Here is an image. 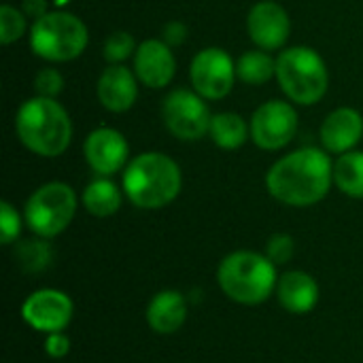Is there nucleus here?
<instances>
[{
    "label": "nucleus",
    "mask_w": 363,
    "mask_h": 363,
    "mask_svg": "<svg viewBox=\"0 0 363 363\" xmlns=\"http://www.w3.org/2000/svg\"><path fill=\"white\" fill-rule=\"evenodd\" d=\"M296 253V242L289 234H274L266 242V255L272 264L283 266L287 264Z\"/></svg>",
    "instance_id": "27"
},
{
    "label": "nucleus",
    "mask_w": 363,
    "mask_h": 363,
    "mask_svg": "<svg viewBox=\"0 0 363 363\" xmlns=\"http://www.w3.org/2000/svg\"><path fill=\"white\" fill-rule=\"evenodd\" d=\"M174 72H177V60L172 55L170 45L157 38H149L136 47L134 74L143 85L162 89L172 81Z\"/></svg>",
    "instance_id": "13"
},
{
    "label": "nucleus",
    "mask_w": 363,
    "mask_h": 363,
    "mask_svg": "<svg viewBox=\"0 0 363 363\" xmlns=\"http://www.w3.org/2000/svg\"><path fill=\"white\" fill-rule=\"evenodd\" d=\"M45 355L51 359H64L70 353V338L64 332L47 334L45 336Z\"/></svg>",
    "instance_id": "29"
},
{
    "label": "nucleus",
    "mask_w": 363,
    "mask_h": 363,
    "mask_svg": "<svg viewBox=\"0 0 363 363\" xmlns=\"http://www.w3.org/2000/svg\"><path fill=\"white\" fill-rule=\"evenodd\" d=\"M334 183V164L321 149L306 147L281 157L266 174L268 194L281 204L304 208L321 202Z\"/></svg>",
    "instance_id": "1"
},
{
    "label": "nucleus",
    "mask_w": 363,
    "mask_h": 363,
    "mask_svg": "<svg viewBox=\"0 0 363 363\" xmlns=\"http://www.w3.org/2000/svg\"><path fill=\"white\" fill-rule=\"evenodd\" d=\"M26 32V15L11 4L0 6V43L11 45Z\"/></svg>",
    "instance_id": "24"
},
{
    "label": "nucleus",
    "mask_w": 363,
    "mask_h": 363,
    "mask_svg": "<svg viewBox=\"0 0 363 363\" xmlns=\"http://www.w3.org/2000/svg\"><path fill=\"white\" fill-rule=\"evenodd\" d=\"M251 138L264 151L287 147L298 132V113L289 102L268 100L251 117Z\"/></svg>",
    "instance_id": "9"
},
{
    "label": "nucleus",
    "mask_w": 363,
    "mask_h": 363,
    "mask_svg": "<svg viewBox=\"0 0 363 363\" xmlns=\"http://www.w3.org/2000/svg\"><path fill=\"white\" fill-rule=\"evenodd\" d=\"M247 30L251 40L264 51L281 49L291 32V21L287 11L274 0L257 2L247 17Z\"/></svg>",
    "instance_id": "12"
},
{
    "label": "nucleus",
    "mask_w": 363,
    "mask_h": 363,
    "mask_svg": "<svg viewBox=\"0 0 363 363\" xmlns=\"http://www.w3.org/2000/svg\"><path fill=\"white\" fill-rule=\"evenodd\" d=\"M185 38H187V26H185V23H181V21H170V23L164 26V38H162V40H164L166 45L179 47V45L185 43Z\"/></svg>",
    "instance_id": "30"
},
{
    "label": "nucleus",
    "mask_w": 363,
    "mask_h": 363,
    "mask_svg": "<svg viewBox=\"0 0 363 363\" xmlns=\"http://www.w3.org/2000/svg\"><path fill=\"white\" fill-rule=\"evenodd\" d=\"M162 117L170 134L179 140H200L208 134L213 119L204 98L198 91L187 89H174L164 98Z\"/></svg>",
    "instance_id": "8"
},
{
    "label": "nucleus",
    "mask_w": 363,
    "mask_h": 363,
    "mask_svg": "<svg viewBox=\"0 0 363 363\" xmlns=\"http://www.w3.org/2000/svg\"><path fill=\"white\" fill-rule=\"evenodd\" d=\"M74 315V304L68 294L60 289H38L32 291L21 304V319L34 332L55 334L64 332Z\"/></svg>",
    "instance_id": "11"
},
{
    "label": "nucleus",
    "mask_w": 363,
    "mask_h": 363,
    "mask_svg": "<svg viewBox=\"0 0 363 363\" xmlns=\"http://www.w3.org/2000/svg\"><path fill=\"white\" fill-rule=\"evenodd\" d=\"M183 185L179 164L157 151L140 153L123 172V194L128 200L145 211L164 208L177 200Z\"/></svg>",
    "instance_id": "2"
},
{
    "label": "nucleus",
    "mask_w": 363,
    "mask_h": 363,
    "mask_svg": "<svg viewBox=\"0 0 363 363\" xmlns=\"http://www.w3.org/2000/svg\"><path fill=\"white\" fill-rule=\"evenodd\" d=\"M21 11H23L26 17H32L34 21L40 19V17H45L49 13L47 11V0H23Z\"/></svg>",
    "instance_id": "31"
},
{
    "label": "nucleus",
    "mask_w": 363,
    "mask_h": 363,
    "mask_svg": "<svg viewBox=\"0 0 363 363\" xmlns=\"http://www.w3.org/2000/svg\"><path fill=\"white\" fill-rule=\"evenodd\" d=\"M89 34L85 23L66 11H53L36 19L30 30L32 51L49 62H68L79 57L87 47Z\"/></svg>",
    "instance_id": "6"
},
{
    "label": "nucleus",
    "mask_w": 363,
    "mask_h": 363,
    "mask_svg": "<svg viewBox=\"0 0 363 363\" xmlns=\"http://www.w3.org/2000/svg\"><path fill=\"white\" fill-rule=\"evenodd\" d=\"M145 319L160 336L177 334L187 321V298L177 289H164L149 300Z\"/></svg>",
    "instance_id": "18"
},
{
    "label": "nucleus",
    "mask_w": 363,
    "mask_h": 363,
    "mask_svg": "<svg viewBox=\"0 0 363 363\" xmlns=\"http://www.w3.org/2000/svg\"><path fill=\"white\" fill-rule=\"evenodd\" d=\"M34 89L43 98H55L64 89V77L55 68H43L34 77Z\"/></svg>",
    "instance_id": "28"
},
{
    "label": "nucleus",
    "mask_w": 363,
    "mask_h": 363,
    "mask_svg": "<svg viewBox=\"0 0 363 363\" xmlns=\"http://www.w3.org/2000/svg\"><path fill=\"white\" fill-rule=\"evenodd\" d=\"M15 259L23 272H43L51 264L53 253H51V247L47 245V238L38 236V238H28V240L17 242Z\"/></svg>",
    "instance_id": "23"
},
{
    "label": "nucleus",
    "mask_w": 363,
    "mask_h": 363,
    "mask_svg": "<svg viewBox=\"0 0 363 363\" xmlns=\"http://www.w3.org/2000/svg\"><path fill=\"white\" fill-rule=\"evenodd\" d=\"M136 74L121 66V64H111L98 79V100L100 104L111 111V113H123L134 106L138 98V85H136Z\"/></svg>",
    "instance_id": "15"
},
{
    "label": "nucleus",
    "mask_w": 363,
    "mask_h": 363,
    "mask_svg": "<svg viewBox=\"0 0 363 363\" xmlns=\"http://www.w3.org/2000/svg\"><path fill=\"white\" fill-rule=\"evenodd\" d=\"M236 74L242 83L249 85H264L272 77H277V60L262 51H247L236 62Z\"/></svg>",
    "instance_id": "22"
},
{
    "label": "nucleus",
    "mask_w": 363,
    "mask_h": 363,
    "mask_svg": "<svg viewBox=\"0 0 363 363\" xmlns=\"http://www.w3.org/2000/svg\"><path fill=\"white\" fill-rule=\"evenodd\" d=\"M362 115L351 106L336 108L334 113L328 115V119L321 125V143H323L325 151H330V153L342 155L347 151H353L355 145L362 140Z\"/></svg>",
    "instance_id": "17"
},
{
    "label": "nucleus",
    "mask_w": 363,
    "mask_h": 363,
    "mask_svg": "<svg viewBox=\"0 0 363 363\" xmlns=\"http://www.w3.org/2000/svg\"><path fill=\"white\" fill-rule=\"evenodd\" d=\"M77 194L62 181L40 185L26 202L23 217L26 225L40 238L60 236L74 219Z\"/></svg>",
    "instance_id": "7"
},
{
    "label": "nucleus",
    "mask_w": 363,
    "mask_h": 363,
    "mask_svg": "<svg viewBox=\"0 0 363 363\" xmlns=\"http://www.w3.org/2000/svg\"><path fill=\"white\" fill-rule=\"evenodd\" d=\"M274 294L279 304L291 315H308L311 311H315L321 298V289L315 277L302 270L281 274Z\"/></svg>",
    "instance_id": "16"
},
{
    "label": "nucleus",
    "mask_w": 363,
    "mask_h": 363,
    "mask_svg": "<svg viewBox=\"0 0 363 363\" xmlns=\"http://www.w3.org/2000/svg\"><path fill=\"white\" fill-rule=\"evenodd\" d=\"M208 134L213 138V143L225 151L238 149L245 145V140L251 136L249 125L245 123V119L236 113H217L211 119V128Z\"/></svg>",
    "instance_id": "20"
},
{
    "label": "nucleus",
    "mask_w": 363,
    "mask_h": 363,
    "mask_svg": "<svg viewBox=\"0 0 363 363\" xmlns=\"http://www.w3.org/2000/svg\"><path fill=\"white\" fill-rule=\"evenodd\" d=\"M189 77H191L194 89L202 98L221 100L232 91L238 74H236V64L228 51L219 47H208V49H202L191 60Z\"/></svg>",
    "instance_id": "10"
},
{
    "label": "nucleus",
    "mask_w": 363,
    "mask_h": 363,
    "mask_svg": "<svg viewBox=\"0 0 363 363\" xmlns=\"http://www.w3.org/2000/svg\"><path fill=\"white\" fill-rule=\"evenodd\" d=\"M136 49V43L132 38V34L128 32H113L106 43H104V57L111 64H121L123 60H128Z\"/></svg>",
    "instance_id": "25"
},
{
    "label": "nucleus",
    "mask_w": 363,
    "mask_h": 363,
    "mask_svg": "<svg viewBox=\"0 0 363 363\" xmlns=\"http://www.w3.org/2000/svg\"><path fill=\"white\" fill-rule=\"evenodd\" d=\"M121 200L123 198H121L119 187L111 179H104V177L91 181L81 196L85 211L94 217H100V219L115 215L121 208Z\"/></svg>",
    "instance_id": "19"
},
{
    "label": "nucleus",
    "mask_w": 363,
    "mask_h": 363,
    "mask_svg": "<svg viewBox=\"0 0 363 363\" xmlns=\"http://www.w3.org/2000/svg\"><path fill=\"white\" fill-rule=\"evenodd\" d=\"M334 183L349 198H363V151H347L334 162Z\"/></svg>",
    "instance_id": "21"
},
{
    "label": "nucleus",
    "mask_w": 363,
    "mask_h": 363,
    "mask_svg": "<svg viewBox=\"0 0 363 363\" xmlns=\"http://www.w3.org/2000/svg\"><path fill=\"white\" fill-rule=\"evenodd\" d=\"M83 153L96 174L111 177L123 168L128 160V143L121 132L113 128H98L87 136Z\"/></svg>",
    "instance_id": "14"
},
{
    "label": "nucleus",
    "mask_w": 363,
    "mask_h": 363,
    "mask_svg": "<svg viewBox=\"0 0 363 363\" xmlns=\"http://www.w3.org/2000/svg\"><path fill=\"white\" fill-rule=\"evenodd\" d=\"M21 234V217L11 202H0V242L4 247L13 245Z\"/></svg>",
    "instance_id": "26"
},
{
    "label": "nucleus",
    "mask_w": 363,
    "mask_h": 363,
    "mask_svg": "<svg viewBox=\"0 0 363 363\" xmlns=\"http://www.w3.org/2000/svg\"><path fill=\"white\" fill-rule=\"evenodd\" d=\"M277 79L296 104H317L328 91V66L311 47H289L277 57Z\"/></svg>",
    "instance_id": "5"
},
{
    "label": "nucleus",
    "mask_w": 363,
    "mask_h": 363,
    "mask_svg": "<svg viewBox=\"0 0 363 363\" xmlns=\"http://www.w3.org/2000/svg\"><path fill=\"white\" fill-rule=\"evenodd\" d=\"M217 283L232 302L259 306L277 291L279 272L277 264H272L266 253L234 251L221 259Z\"/></svg>",
    "instance_id": "4"
},
{
    "label": "nucleus",
    "mask_w": 363,
    "mask_h": 363,
    "mask_svg": "<svg viewBox=\"0 0 363 363\" xmlns=\"http://www.w3.org/2000/svg\"><path fill=\"white\" fill-rule=\"evenodd\" d=\"M15 130L26 149L40 157L62 155L72 138V123L66 108L55 98H30L15 117Z\"/></svg>",
    "instance_id": "3"
}]
</instances>
